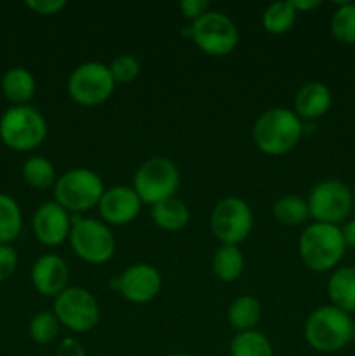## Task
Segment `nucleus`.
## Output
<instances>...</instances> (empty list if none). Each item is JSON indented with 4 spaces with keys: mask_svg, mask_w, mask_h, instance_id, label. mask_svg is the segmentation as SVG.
<instances>
[{
    "mask_svg": "<svg viewBox=\"0 0 355 356\" xmlns=\"http://www.w3.org/2000/svg\"><path fill=\"white\" fill-rule=\"evenodd\" d=\"M190 30L195 45L214 58L228 56L239 44V28L232 17L219 10H207L191 23Z\"/></svg>",
    "mask_w": 355,
    "mask_h": 356,
    "instance_id": "6e6552de",
    "label": "nucleus"
},
{
    "mask_svg": "<svg viewBox=\"0 0 355 356\" xmlns=\"http://www.w3.org/2000/svg\"><path fill=\"white\" fill-rule=\"evenodd\" d=\"M291 3L296 13H306V10L317 9V7L322 6L320 0H291Z\"/></svg>",
    "mask_w": 355,
    "mask_h": 356,
    "instance_id": "c9c22d12",
    "label": "nucleus"
},
{
    "mask_svg": "<svg viewBox=\"0 0 355 356\" xmlns=\"http://www.w3.org/2000/svg\"><path fill=\"white\" fill-rule=\"evenodd\" d=\"M70 268L58 254H44L31 266V284L38 294L45 298H58L68 289Z\"/></svg>",
    "mask_w": 355,
    "mask_h": 356,
    "instance_id": "dca6fc26",
    "label": "nucleus"
},
{
    "mask_svg": "<svg viewBox=\"0 0 355 356\" xmlns=\"http://www.w3.org/2000/svg\"><path fill=\"white\" fill-rule=\"evenodd\" d=\"M352 334H354V339H355V318H354V323H352Z\"/></svg>",
    "mask_w": 355,
    "mask_h": 356,
    "instance_id": "4c0bfd02",
    "label": "nucleus"
},
{
    "mask_svg": "<svg viewBox=\"0 0 355 356\" xmlns=\"http://www.w3.org/2000/svg\"><path fill=\"white\" fill-rule=\"evenodd\" d=\"M17 252L13 245H0V282L9 280L17 268Z\"/></svg>",
    "mask_w": 355,
    "mask_h": 356,
    "instance_id": "7c9ffc66",
    "label": "nucleus"
},
{
    "mask_svg": "<svg viewBox=\"0 0 355 356\" xmlns=\"http://www.w3.org/2000/svg\"><path fill=\"white\" fill-rule=\"evenodd\" d=\"M115 83H131L136 80L141 72V65L138 59L131 54H120L108 65Z\"/></svg>",
    "mask_w": 355,
    "mask_h": 356,
    "instance_id": "c756f323",
    "label": "nucleus"
},
{
    "mask_svg": "<svg viewBox=\"0 0 355 356\" xmlns=\"http://www.w3.org/2000/svg\"><path fill=\"white\" fill-rule=\"evenodd\" d=\"M306 204L313 221L340 226L354 207V191L340 179L320 181L312 188Z\"/></svg>",
    "mask_w": 355,
    "mask_h": 356,
    "instance_id": "1a4fd4ad",
    "label": "nucleus"
},
{
    "mask_svg": "<svg viewBox=\"0 0 355 356\" xmlns=\"http://www.w3.org/2000/svg\"><path fill=\"white\" fill-rule=\"evenodd\" d=\"M68 242L75 256L89 264L110 261L117 247L110 226L93 218H73Z\"/></svg>",
    "mask_w": 355,
    "mask_h": 356,
    "instance_id": "0eeeda50",
    "label": "nucleus"
},
{
    "mask_svg": "<svg viewBox=\"0 0 355 356\" xmlns=\"http://www.w3.org/2000/svg\"><path fill=\"white\" fill-rule=\"evenodd\" d=\"M169 356H195V355L184 353V351H180V353H173V355H169Z\"/></svg>",
    "mask_w": 355,
    "mask_h": 356,
    "instance_id": "e433bc0d",
    "label": "nucleus"
},
{
    "mask_svg": "<svg viewBox=\"0 0 355 356\" xmlns=\"http://www.w3.org/2000/svg\"><path fill=\"white\" fill-rule=\"evenodd\" d=\"M52 313L63 327L77 334L93 330L100 322V305L84 287H68L54 298Z\"/></svg>",
    "mask_w": 355,
    "mask_h": 356,
    "instance_id": "f8f14e48",
    "label": "nucleus"
},
{
    "mask_svg": "<svg viewBox=\"0 0 355 356\" xmlns=\"http://www.w3.org/2000/svg\"><path fill=\"white\" fill-rule=\"evenodd\" d=\"M115 80L108 65L86 61L77 66L68 79V94L77 104L97 106L106 103L115 90Z\"/></svg>",
    "mask_w": 355,
    "mask_h": 356,
    "instance_id": "9d476101",
    "label": "nucleus"
},
{
    "mask_svg": "<svg viewBox=\"0 0 355 356\" xmlns=\"http://www.w3.org/2000/svg\"><path fill=\"white\" fill-rule=\"evenodd\" d=\"M333 104V94L322 82H308L298 89L294 96V113L301 120H315L324 117Z\"/></svg>",
    "mask_w": 355,
    "mask_h": 356,
    "instance_id": "f3484780",
    "label": "nucleus"
},
{
    "mask_svg": "<svg viewBox=\"0 0 355 356\" xmlns=\"http://www.w3.org/2000/svg\"><path fill=\"white\" fill-rule=\"evenodd\" d=\"M298 252L303 264L315 273L334 271L347 252L340 226L312 222L301 232Z\"/></svg>",
    "mask_w": 355,
    "mask_h": 356,
    "instance_id": "f03ea898",
    "label": "nucleus"
},
{
    "mask_svg": "<svg viewBox=\"0 0 355 356\" xmlns=\"http://www.w3.org/2000/svg\"><path fill=\"white\" fill-rule=\"evenodd\" d=\"M246 259L239 245H219L212 256V273L225 284H233L244 273Z\"/></svg>",
    "mask_w": 355,
    "mask_h": 356,
    "instance_id": "412c9836",
    "label": "nucleus"
},
{
    "mask_svg": "<svg viewBox=\"0 0 355 356\" xmlns=\"http://www.w3.org/2000/svg\"><path fill=\"white\" fill-rule=\"evenodd\" d=\"M111 287L132 305H146L162 291V277L159 270L148 263H136L113 277Z\"/></svg>",
    "mask_w": 355,
    "mask_h": 356,
    "instance_id": "ddd939ff",
    "label": "nucleus"
},
{
    "mask_svg": "<svg viewBox=\"0 0 355 356\" xmlns=\"http://www.w3.org/2000/svg\"><path fill=\"white\" fill-rule=\"evenodd\" d=\"M152 221L164 232H180L190 221V209L180 198H167L152 205Z\"/></svg>",
    "mask_w": 355,
    "mask_h": 356,
    "instance_id": "aec40b11",
    "label": "nucleus"
},
{
    "mask_svg": "<svg viewBox=\"0 0 355 356\" xmlns=\"http://www.w3.org/2000/svg\"><path fill=\"white\" fill-rule=\"evenodd\" d=\"M180 9L183 16L190 19L191 23L204 16L207 10H211L207 0H183V2H180Z\"/></svg>",
    "mask_w": 355,
    "mask_h": 356,
    "instance_id": "473e14b6",
    "label": "nucleus"
},
{
    "mask_svg": "<svg viewBox=\"0 0 355 356\" xmlns=\"http://www.w3.org/2000/svg\"><path fill=\"white\" fill-rule=\"evenodd\" d=\"M331 305L345 313H355V268L338 266L327 280Z\"/></svg>",
    "mask_w": 355,
    "mask_h": 356,
    "instance_id": "6ab92c4d",
    "label": "nucleus"
},
{
    "mask_svg": "<svg viewBox=\"0 0 355 356\" xmlns=\"http://www.w3.org/2000/svg\"><path fill=\"white\" fill-rule=\"evenodd\" d=\"M23 177L28 186L35 188V190L54 188L56 181H58L56 179V169L51 160L40 155H33L24 160Z\"/></svg>",
    "mask_w": 355,
    "mask_h": 356,
    "instance_id": "bb28decb",
    "label": "nucleus"
},
{
    "mask_svg": "<svg viewBox=\"0 0 355 356\" xmlns=\"http://www.w3.org/2000/svg\"><path fill=\"white\" fill-rule=\"evenodd\" d=\"M352 323L354 318L336 306H320L306 318L305 339L319 353H338L354 339Z\"/></svg>",
    "mask_w": 355,
    "mask_h": 356,
    "instance_id": "7ed1b4c3",
    "label": "nucleus"
},
{
    "mask_svg": "<svg viewBox=\"0 0 355 356\" xmlns=\"http://www.w3.org/2000/svg\"><path fill=\"white\" fill-rule=\"evenodd\" d=\"M26 7L40 16H52L65 9L66 2L65 0H28Z\"/></svg>",
    "mask_w": 355,
    "mask_h": 356,
    "instance_id": "2f4dec72",
    "label": "nucleus"
},
{
    "mask_svg": "<svg viewBox=\"0 0 355 356\" xmlns=\"http://www.w3.org/2000/svg\"><path fill=\"white\" fill-rule=\"evenodd\" d=\"M56 356H87V355L82 344H80L75 337H65V339L59 343L58 350H56Z\"/></svg>",
    "mask_w": 355,
    "mask_h": 356,
    "instance_id": "72a5a7b5",
    "label": "nucleus"
},
{
    "mask_svg": "<svg viewBox=\"0 0 355 356\" xmlns=\"http://www.w3.org/2000/svg\"><path fill=\"white\" fill-rule=\"evenodd\" d=\"M331 33L340 44L355 45V2H340L331 16Z\"/></svg>",
    "mask_w": 355,
    "mask_h": 356,
    "instance_id": "cd10ccee",
    "label": "nucleus"
},
{
    "mask_svg": "<svg viewBox=\"0 0 355 356\" xmlns=\"http://www.w3.org/2000/svg\"><path fill=\"white\" fill-rule=\"evenodd\" d=\"M298 13L292 7L291 0H282V2H274L265 9L261 14V24L265 31L270 35H284L294 26Z\"/></svg>",
    "mask_w": 355,
    "mask_h": 356,
    "instance_id": "b1692460",
    "label": "nucleus"
},
{
    "mask_svg": "<svg viewBox=\"0 0 355 356\" xmlns=\"http://www.w3.org/2000/svg\"><path fill=\"white\" fill-rule=\"evenodd\" d=\"M341 233H343V240L347 243V249H355V218L354 219H348L345 222V226L341 228Z\"/></svg>",
    "mask_w": 355,
    "mask_h": 356,
    "instance_id": "f704fd0d",
    "label": "nucleus"
},
{
    "mask_svg": "<svg viewBox=\"0 0 355 356\" xmlns=\"http://www.w3.org/2000/svg\"><path fill=\"white\" fill-rule=\"evenodd\" d=\"M230 355L232 356H274L270 339L260 330H247L237 332L230 343Z\"/></svg>",
    "mask_w": 355,
    "mask_h": 356,
    "instance_id": "a878e982",
    "label": "nucleus"
},
{
    "mask_svg": "<svg viewBox=\"0 0 355 356\" xmlns=\"http://www.w3.org/2000/svg\"><path fill=\"white\" fill-rule=\"evenodd\" d=\"M0 89H2L6 99L13 103V106H23V104L30 103L31 97L35 96L37 80L30 70L23 68V66H14L3 73Z\"/></svg>",
    "mask_w": 355,
    "mask_h": 356,
    "instance_id": "a211bd4d",
    "label": "nucleus"
},
{
    "mask_svg": "<svg viewBox=\"0 0 355 356\" xmlns=\"http://www.w3.org/2000/svg\"><path fill=\"white\" fill-rule=\"evenodd\" d=\"M47 138V122L30 104L10 106L0 117V139L14 152H31Z\"/></svg>",
    "mask_w": 355,
    "mask_h": 356,
    "instance_id": "20e7f679",
    "label": "nucleus"
},
{
    "mask_svg": "<svg viewBox=\"0 0 355 356\" xmlns=\"http://www.w3.org/2000/svg\"><path fill=\"white\" fill-rule=\"evenodd\" d=\"M180 188V170L176 163L164 156L145 160L132 179V190L138 193L143 204L155 205L173 198Z\"/></svg>",
    "mask_w": 355,
    "mask_h": 356,
    "instance_id": "423d86ee",
    "label": "nucleus"
},
{
    "mask_svg": "<svg viewBox=\"0 0 355 356\" xmlns=\"http://www.w3.org/2000/svg\"><path fill=\"white\" fill-rule=\"evenodd\" d=\"M59 327H61V323L58 322L54 313L40 312L31 318L28 332H30V337L33 339V343L45 346V344H51L58 337Z\"/></svg>",
    "mask_w": 355,
    "mask_h": 356,
    "instance_id": "c85d7f7f",
    "label": "nucleus"
},
{
    "mask_svg": "<svg viewBox=\"0 0 355 356\" xmlns=\"http://www.w3.org/2000/svg\"><path fill=\"white\" fill-rule=\"evenodd\" d=\"M141 205V198L132 186H113L104 190L97 211L108 226H124L138 218Z\"/></svg>",
    "mask_w": 355,
    "mask_h": 356,
    "instance_id": "2eb2a0df",
    "label": "nucleus"
},
{
    "mask_svg": "<svg viewBox=\"0 0 355 356\" xmlns=\"http://www.w3.org/2000/svg\"><path fill=\"white\" fill-rule=\"evenodd\" d=\"M271 214L281 225L299 226L310 219V209L305 198L296 195H284L271 207Z\"/></svg>",
    "mask_w": 355,
    "mask_h": 356,
    "instance_id": "393cba45",
    "label": "nucleus"
},
{
    "mask_svg": "<svg viewBox=\"0 0 355 356\" xmlns=\"http://www.w3.org/2000/svg\"><path fill=\"white\" fill-rule=\"evenodd\" d=\"M354 204H355V190H354Z\"/></svg>",
    "mask_w": 355,
    "mask_h": 356,
    "instance_id": "58836bf2",
    "label": "nucleus"
},
{
    "mask_svg": "<svg viewBox=\"0 0 355 356\" xmlns=\"http://www.w3.org/2000/svg\"><path fill=\"white\" fill-rule=\"evenodd\" d=\"M261 315H263V306L260 299L254 296H240L230 305L228 323L237 332H247L254 330V327L260 323Z\"/></svg>",
    "mask_w": 355,
    "mask_h": 356,
    "instance_id": "4be33fe9",
    "label": "nucleus"
},
{
    "mask_svg": "<svg viewBox=\"0 0 355 356\" xmlns=\"http://www.w3.org/2000/svg\"><path fill=\"white\" fill-rule=\"evenodd\" d=\"M253 209L239 197H226L211 212V232L221 245H239L253 232Z\"/></svg>",
    "mask_w": 355,
    "mask_h": 356,
    "instance_id": "9b49d317",
    "label": "nucleus"
},
{
    "mask_svg": "<svg viewBox=\"0 0 355 356\" xmlns=\"http://www.w3.org/2000/svg\"><path fill=\"white\" fill-rule=\"evenodd\" d=\"M73 218L58 202H45L35 211L31 219L33 235L42 245L58 247L70 238Z\"/></svg>",
    "mask_w": 355,
    "mask_h": 356,
    "instance_id": "4468645a",
    "label": "nucleus"
},
{
    "mask_svg": "<svg viewBox=\"0 0 355 356\" xmlns=\"http://www.w3.org/2000/svg\"><path fill=\"white\" fill-rule=\"evenodd\" d=\"M104 190L106 188L100 174L86 167H75L58 177L54 184V197L70 214H82L97 207Z\"/></svg>",
    "mask_w": 355,
    "mask_h": 356,
    "instance_id": "39448f33",
    "label": "nucleus"
},
{
    "mask_svg": "<svg viewBox=\"0 0 355 356\" xmlns=\"http://www.w3.org/2000/svg\"><path fill=\"white\" fill-rule=\"evenodd\" d=\"M23 228V214L10 195L0 193V245H10Z\"/></svg>",
    "mask_w": 355,
    "mask_h": 356,
    "instance_id": "5701e85b",
    "label": "nucleus"
},
{
    "mask_svg": "<svg viewBox=\"0 0 355 356\" xmlns=\"http://www.w3.org/2000/svg\"><path fill=\"white\" fill-rule=\"evenodd\" d=\"M301 136V118L292 110L282 106L263 111L253 127L254 145L268 156H282L289 153L296 148Z\"/></svg>",
    "mask_w": 355,
    "mask_h": 356,
    "instance_id": "f257e3e1",
    "label": "nucleus"
}]
</instances>
